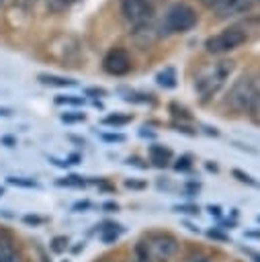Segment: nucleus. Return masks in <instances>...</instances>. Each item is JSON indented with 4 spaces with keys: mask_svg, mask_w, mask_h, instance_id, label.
<instances>
[{
    "mask_svg": "<svg viewBox=\"0 0 260 262\" xmlns=\"http://www.w3.org/2000/svg\"><path fill=\"white\" fill-rule=\"evenodd\" d=\"M41 84L45 86H53V88H72L76 86V80L66 78V76H55V74H39L37 76Z\"/></svg>",
    "mask_w": 260,
    "mask_h": 262,
    "instance_id": "nucleus-10",
    "label": "nucleus"
},
{
    "mask_svg": "<svg viewBox=\"0 0 260 262\" xmlns=\"http://www.w3.org/2000/svg\"><path fill=\"white\" fill-rule=\"evenodd\" d=\"M133 68L131 55L125 47H111L102 57V70L109 76H125Z\"/></svg>",
    "mask_w": 260,
    "mask_h": 262,
    "instance_id": "nucleus-8",
    "label": "nucleus"
},
{
    "mask_svg": "<svg viewBox=\"0 0 260 262\" xmlns=\"http://www.w3.org/2000/svg\"><path fill=\"white\" fill-rule=\"evenodd\" d=\"M57 184H66V186H82V184H84V180H82V176L72 174V176H68L66 180H57Z\"/></svg>",
    "mask_w": 260,
    "mask_h": 262,
    "instance_id": "nucleus-22",
    "label": "nucleus"
},
{
    "mask_svg": "<svg viewBox=\"0 0 260 262\" xmlns=\"http://www.w3.org/2000/svg\"><path fill=\"white\" fill-rule=\"evenodd\" d=\"M176 211H178V213H180V211H182V213H199L197 207H176Z\"/></svg>",
    "mask_w": 260,
    "mask_h": 262,
    "instance_id": "nucleus-32",
    "label": "nucleus"
},
{
    "mask_svg": "<svg viewBox=\"0 0 260 262\" xmlns=\"http://www.w3.org/2000/svg\"><path fill=\"white\" fill-rule=\"evenodd\" d=\"M123 262H135V260H123Z\"/></svg>",
    "mask_w": 260,
    "mask_h": 262,
    "instance_id": "nucleus-40",
    "label": "nucleus"
},
{
    "mask_svg": "<svg viewBox=\"0 0 260 262\" xmlns=\"http://www.w3.org/2000/svg\"><path fill=\"white\" fill-rule=\"evenodd\" d=\"M45 53L59 63H74L82 53V43L72 33H57L45 43Z\"/></svg>",
    "mask_w": 260,
    "mask_h": 262,
    "instance_id": "nucleus-4",
    "label": "nucleus"
},
{
    "mask_svg": "<svg viewBox=\"0 0 260 262\" xmlns=\"http://www.w3.org/2000/svg\"><path fill=\"white\" fill-rule=\"evenodd\" d=\"M209 237H215V239H221V242H225V239H227V235H223L221 231H213V229L209 231Z\"/></svg>",
    "mask_w": 260,
    "mask_h": 262,
    "instance_id": "nucleus-31",
    "label": "nucleus"
},
{
    "mask_svg": "<svg viewBox=\"0 0 260 262\" xmlns=\"http://www.w3.org/2000/svg\"><path fill=\"white\" fill-rule=\"evenodd\" d=\"M61 121L63 123H82V121H86V115L84 113H63L61 115Z\"/></svg>",
    "mask_w": 260,
    "mask_h": 262,
    "instance_id": "nucleus-20",
    "label": "nucleus"
},
{
    "mask_svg": "<svg viewBox=\"0 0 260 262\" xmlns=\"http://www.w3.org/2000/svg\"><path fill=\"white\" fill-rule=\"evenodd\" d=\"M121 14L131 27L139 29L154 20L156 6L149 0H121Z\"/></svg>",
    "mask_w": 260,
    "mask_h": 262,
    "instance_id": "nucleus-7",
    "label": "nucleus"
},
{
    "mask_svg": "<svg viewBox=\"0 0 260 262\" xmlns=\"http://www.w3.org/2000/svg\"><path fill=\"white\" fill-rule=\"evenodd\" d=\"M125 186L127 188H143L145 182H137V180H125Z\"/></svg>",
    "mask_w": 260,
    "mask_h": 262,
    "instance_id": "nucleus-30",
    "label": "nucleus"
},
{
    "mask_svg": "<svg viewBox=\"0 0 260 262\" xmlns=\"http://www.w3.org/2000/svg\"><path fill=\"white\" fill-rule=\"evenodd\" d=\"M10 115H12V111H10V108L0 106V117H10Z\"/></svg>",
    "mask_w": 260,
    "mask_h": 262,
    "instance_id": "nucleus-34",
    "label": "nucleus"
},
{
    "mask_svg": "<svg viewBox=\"0 0 260 262\" xmlns=\"http://www.w3.org/2000/svg\"><path fill=\"white\" fill-rule=\"evenodd\" d=\"M233 176H237V180H242V182H248V184H252V186L256 184V182H254V180H252L248 174H244L242 170H233Z\"/></svg>",
    "mask_w": 260,
    "mask_h": 262,
    "instance_id": "nucleus-27",
    "label": "nucleus"
},
{
    "mask_svg": "<svg viewBox=\"0 0 260 262\" xmlns=\"http://www.w3.org/2000/svg\"><path fill=\"white\" fill-rule=\"evenodd\" d=\"M66 248H68V237H63V235L53 237V242H51V250L53 252H63Z\"/></svg>",
    "mask_w": 260,
    "mask_h": 262,
    "instance_id": "nucleus-21",
    "label": "nucleus"
},
{
    "mask_svg": "<svg viewBox=\"0 0 260 262\" xmlns=\"http://www.w3.org/2000/svg\"><path fill=\"white\" fill-rule=\"evenodd\" d=\"M190 166H192V162H190V158H188V156L178 158V160H176V164H174V168H176V170H190Z\"/></svg>",
    "mask_w": 260,
    "mask_h": 262,
    "instance_id": "nucleus-23",
    "label": "nucleus"
},
{
    "mask_svg": "<svg viewBox=\"0 0 260 262\" xmlns=\"http://www.w3.org/2000/svg\"><path fill=\"white\" fill-rule=\"evenodd\" d=\"M102 139L104 141H125V135H121V133H102Z\"/></svg>",
    "mask_w": 260,
    "mask_h": 262,
    "instance_id": "nucleus-25",
    "label": "nucleus"
},
{
    "mask_svg": "<svg viewBox=\"0 0 260 262\" xmlns=\"http://www.w3.org/2000/svg\"><path fill=\"white\" fill-rule=\"evenodd\" d=\"M147 154H149V160H151L156 166H166V164L172 160V151H170V147H164V145H158V143L149 145Z\"/></svg>",
    "mask_w": 260,
    "mask_h": 262,
    "instance_id": "nucleus-11",
    "label": "nucleus"
},
{
    "mask_svg": "<svg viewBox=\"0 0 260 262\" xmlns=\"http://www.w3.org/2000/svg\"><path fill=\"white\" fill-rule=\"evenodd\" d=\"M170 111H176V113H174L176 117H184V119H190V115H188V111H186L184 106H178V104H174V102H172V104H170Z\"/></svg>",
    "mask_w": 260,
    "mask_h": 262,
    "instance_id": "nucleus-24",
    "label": "nucleus"
},
{
    "mask_svg": "<svg viewBox=\"0 0 260 262\" xmlns=\"http://www.w3.org/2000/svg\"><path fill=\"white\" fill-rule=\"evenodd\" d=\"M2 194H4V190H2V188H0V196H2Z\"/></svg>",
    "mask_w": 260,
    "mask_h": 262,
    "instance_id": "nucleus-39",
    "label": "nucleus"
},
{
    "mask_svg": "<svg viewBox=\"0 0 260 262\" xmlns=\"http://www.w3.org/2000/svg\"><path fill=\"white\" fill-rule=\"evenodd\" d=\"M256 0H221L215 6V16L219 20H227V18H235V16H246L248 12H252Z\"/></svg>",
    "mask_w": 260,
    "mask_h": 262,
    "instance_id": "nucleus-9",
    "label": "nucleus"
},
{
    "mask_svg": "<svg viewBox=\"0 0 260 262\" xmlns=\"http://www.w3.org/2000/svg\"><path fill=\"white\" fill-rule=\"evenodd\" d=\"M25 223H29V225H39V223H43V219H41V217H33V215H25Z\"/></svg>",
    "mask_w": 260,
    "mask_h": 262,
    "instance_id": "nucleus-29",
    "label": "nucleus"
},
{
    "mask_svg": "<svg viewBox=\"0 0 260 262\" xmlns=\"http://www.w3.org/2000/svg\"><path fill=\"white\" fill-rule=\"evenodd\" d=\"M176 80H178L176 70L170 68V66L156 74V82H158V86H162V88H174V86H176Z\"/></svg>",
    "mask_w": 260,
    "mask_h": 262,
    "instance_id": "nucleus-13",
    "label": "nucleus"
},
{
    "mask_svg": "<svg viewBox=\"0 0 260 262\" xmlns=\"http://www.w3.org/2000/svg\"><path fill=\"white\" fill-rule=\"evenodd\" d=\"M133 117L131 115H121V113H115V115H106L102 119L104 125H113V127H121V125H127Z\"/></svg>",
    "mask_w": 260,
    "mask_h": 262,
    "instance_id": "nucleus-16",
    "label": "nucleus"
},
{
    "mask_svg": "<svg viewBox=\"0 0 260 262\" xmlns=\"http://www.w3.org/2000/svg\"><path fill=\"white\" fill-rule=\"evenodd\" d=\"M254 100V86H252V74H242L233 86L229 88L227 96H225V106L233 113H248L250 104Z\"/></svg>",
    "mask_w": 260,
    "mask_h": 262,
    "instance_id": "nucleus-6",
    "label": "nucleus"
},
{
    "mask_svg": "<svg viewBox=\"0 0 260 262\" xmlns=\"http://www.w3.org/2000/svg\"><path fill=\"white\" fill-rule=\"evenodd\" d=\"M84 94H86V96H104L106 90H104V88H86Z\"/></svg>",
    "mask_w": 260,
    "mask_h": 262,
    "instance_id": "nucleus-26",
    "label": "nucleus"
},
{
    "mask_svg": "<svg viewBox=\"0 0 260 262\" xmlns=\"http://www.w3.org/2000/svg\"><path fill=\"white\" fill-rule=\"evenodd\" d=\"M0 262H23L16 246L10 239H0Z\"/></svg>",
    "mask_w": 260,
    "mask_h": 262,
    "instance_id": "nucleus-12",
    "label": "nucleus"
},
{
    "mask_svg": "<svg viewBox=\"0 0 260 262\" xmlns=\"http://www.w3.org/2000/svg\"><path fill=\"white\" fill-rule=\"evenodd\" d=\"M149 2H151V4H154V2H156V0H149Z\"/></svg>",
    "mask_w": 260,
    "mask_h": 262,
    "instance_id": "nucleus-42",
    "label": "nucleus"
},
{
    "mask_svg": "<svg viewBox=\"0 0 260 262\" xmlns=\"http://www.w3.org/2000/svg\"><path fill=\"white\" fill-rule=\"evenodd\" d=\"M55 102L57 104H82L84 102V96H72V94H68V96H55Z\"/></svg>",
    "mask_w": 260,
    "mask_h": 262,
    "instance_id": "nucleus-19",
    "label": "nucleus"
},
{
    "mask_svg": "<svg viewBox=\"0 0 260 262\" xmlns=\"http://www.w3.org/2000/svg\"><path fill=\"white\" fill-rule=\"evenodd\" d=\"M121 227L119 225H106V227H102V231H100V239L104 242V244H111V242H117L119 239V235H121Z\"/></svg>",
    "mask_w": 260,
    "mask_h": 262,
    "instance_id": "nucleus-15",
    "label": "nucleus"
},
{
    "mask_svg": "<svg viewBox=\"0 0 260 262\" xmlns=\"http://www.w3.org/2000/svg\"><path fill=\"white\" fill-rule=\"evenodd\" d=\"M8 184L23 186V188H37V186H39L37 180H33V178H25V176H8Z\"/></svg>",
    "mask_w": 260,
    "mask_h": 262,
    "instance_id": "nucleus-18",
    "label": "nucleus"
},
{
    "mask_svg": "<svg viewBox=\"0 0 260 262\" xmlns=\"http://www.w3.org/2000/svg\"><path fill=\"white\" fill-rule=\"evenodd\" d=\"M248 33L242 25H231L211 37L205 39V51L211 53V55H223V53H229L237 47H242L244 43H248Z\"/></svg>",
    "mask_w": 260,
    "mask_h": 262,
    "instance_id": "nucleus-3",
    "label": "nucleus"
},
{
    "mask_svg": "<svg viewBox=\"0 0 260 262\" xmlns=\"http://www.w3.org/2000/svg\"><path fill=\"white\" fill-rule=\"evenodd\" d=\"M39 0H16V4L20 6V8H25V10H29V8H33L35 4H37Z\"/></svg>",
    "mask_w": 260,
    "mask_h": 262,
    "instance_id": "nucleus-28",
    "label": "nucleus"
},
{
    "mask_svg": "<svg viewBox=\"0 0 260 262\" xmlns=\"http://www.w3.org/2000/svg\"><path fill=\"white\" fill-rule=\"evenodd\" d=\"M252 258H254L256 262H260V254H252Z\"/></svg>",
    "mask_w": 260,
    "mask_h": 262,
    "instance_id": "nucleus-38",
    "label": "nucleus"
},
{
    "mask_svg": "<svg viewBox=\"0 0 260 262\" xmlns=\"http://www.w3.org/2000/svg\"><path fill=\"white\" fill-rule=\"evenodd\" d=\"M248 117H250V121L254 125H260V92L254 94V100H252V104L248 108Z\"/></svg>",
    "mask_w": 260,
    "mask_h": 262,
    "instance_id": "nucleus-17",
    "label": "nucleus"
},
{
    "mask_svg": "<svg viewBox=\"0 0 260 262\" xmlns=\"http://www.w3.org/2000/svg\"><path fill=\"white\" fill-rule=\"evenodd\" d=\"M233 72H235L233 59H219L215 63L203 66L194 74V92H197L201 104H207L209 100H213L219 94V90L227 84V80L231 78Z\"/></svg>",
    "mask_w": 260,
    "mask_h": 262,
    "instance_id": "nucleus-1",
    "label": "nucleus"
},
{
    "mask_svg": "<svg viewBox=\"0 0 260 262\" xmlns=\"http://www.w3.org/2000/svg\"><path fill=\"white\" fill-rule=\"evenodd\" d=\"M2 141H4V143H8V147L14 143V139H12V137H2Z\"/></svg>",
    "mask_w": 260,
    "mask_h": 262,
    "instance_id": "nucleus-36",
    "label": "nucleus"
},
{
    "mask_svg": "<svg viewBox=\"0 0 260 262\" xmlns=\"http://www.w3.org/2000/svg\"><path fill=\"white\" fill-rule=\"evenodd\" d=\"M197 23H199V14L190 4L174 2L166 10V16L162 20V29L166 33H186L192 27H197Z\"/></svg>",
    "mask_w": 260,
    "mask_h": 262,
    "instance_id": "nucleus-5",
    "label": "nucleus"
},
{
    "mask_svg": "<svg viewBox=\"0 0 260 262\" xmlns=\"http://www.w3.org/2000/svg\"><path fill=\"white\" fill-rule=\"evenodd\" d=\"M246 235H248V237H260V231H248Z\"/></svg>",
    "mask_w": 260,
    "mask_h": 262,
    "instance_id": "nucleus-37",
    "label": "nucleus"
},
{
    "mask_svg": "<svg viewBox=\"0 0 260 262\" xmlns=\"http://www.w3.org/2000/svg\"><path fill=\"white\" fill-rule=\"evenodd\" d=\"M180 250V244L178 239L168 233V231H154V233H147L145 242H141L137 246V252L143 254L141 256V262H168L172 260Z\"/></svg>",
    "mask_w": 260,
    "mask_h": 262,
    "instance_id": "nucleus-2",
    "label": "nucleus"
},
{
    "mask_svg": "<svg viewBox=\"0 0 260 262\" xmlns=\"http://www.w3.org/2000/svg\"><path fill=\"white\" fill-rule=\"evenodd\" d=\"M258 219H260V217H258Z\"/></svg>",
    "mask_w": 260,
    "mask_h": 262,
    "instance_id": "nucleus-43",
    "label": "nucleus"
},
{
    "mask_svg": "<svg viewBox=\"0 0 260 262\" xmlns=\"http://www.w3.org/2000/svg\"><path fill=\"white\" fill-rule=\"evenodd\" d=\"M82 0H45V8L53 14H61L66 10H70L74 4H78Z\"/></svg>",
    "mask_w": 260,
    "mask_h": 262,
    "instance_id": "nucleus-14",
    "label": "nucleus"
},
{
    "mask_svg": "<svg viewBox=\"0 0 260 262\" xmlns=\"http://www.w3.org/2000/svg\"><path fill=\"white\" fill-rule=\"evenodd\" d=\"M88 207H90L88 201H84V203H76V205H74V209H88Z\"/></svg>",
    "mask_w": 260,
    "mask_h": 262,
    "instance_id": "nucleus-35",
    "label": "nucleus"
},
{
    "mask_svg": "<svg viewBox=\"0 0 260 262\" xmlns=\"http://www.w3.org/2000/svg\"><path fill=\"white\" fill-rule=\"evenodd\" d=\"M219 2H221V0H201V4L207 6V8H215Z\"/></svg>",
    "mask_w": 260,
    "mask_h": 262,
    "instance_id": "nucleus-33",
    "label": "nucleus"
},
{
    "mask_svg": "<svg viewBox=\"0 0 260 262\" xmlns=\"http://www.w3.org/2000/svg\"><path fill=\"white\" fill-rule=\"evenodd\" d=\"M4 2H6V0H0V6H2V4H4Z\"/></svg>",
    "mask_w": 260,
    "mask_h": 262,
    "instance_id": "nucleus-41",
    "label": "nucleus"
}]
</instances>
